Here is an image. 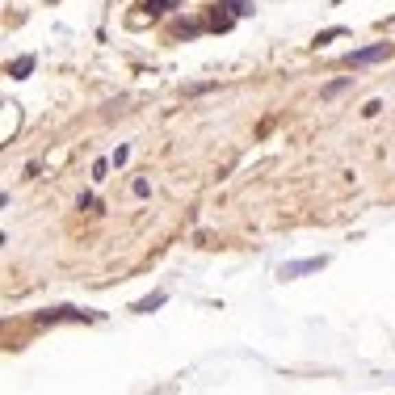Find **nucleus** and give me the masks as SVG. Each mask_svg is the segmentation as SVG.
I'll use <instances>...</instances> for the list:
<instances>
[{
  "mask_svg": "<svg viewBox=\"0 0 395 395\" xmlns=\"http://www.w3.org/2000/svg\"><path fill=\"white\" fill-rule=\"evenodd\" d=\"M387 55H391V47L379 43V47H366V51H353L345 63H349V68H366V63H379V59H387Z\"/></svg>",
  "mask_w": 395,
  "mask_h": 395,
  "instance_id": "f257e3e1",
  "label": "nucleus"
},
{
  "mask_svg": "<svg viewBox=\"0 0 395 395\" xmlns=\"http://www.w3.org/2000/svg\"><path fill=\"white\" fill-rule=\"evenodd\" d=\"M320 265H324V256H320V261H299V265H286V270H282V278H294V274H307V270H320Z\"/></svg>",
  "mask_w": 395,
  "mask_h": 395,
  "instance_id": "f03ea898",
  "label": "nucleus"
},
{
  "mask_svg": "<svg viewBox=\"0 0 395 395\" xmlns=\"http://www.w3.org/2000/svg\"><path fill=\"white\" fill-rule=\"evenodd\" d=\"M143 9H152V13H164V9H177V0H143Z\"/></svg>",
  "mask_w": 395,
  "mask_h": 395,
  "instance_id": "7ed1b4c3",
  "label": "nucleus"
},
{
  "mask_svg": "<svg viewBox=\"0 0 395 395\" xmlns=\"http://www.w3.org/2000/svg\"><path fill=\"white\" fill-rule=\"evenodd\" d=\"M110 164H114V160H97V164H93V177L101 181V177H106V169H110Z\"/></svg>",
  "mask_w": 395,
  "mask_h": 395,
  "instance_id": "20e7f679",
  "label": "nucleus"
}]
</instances>
